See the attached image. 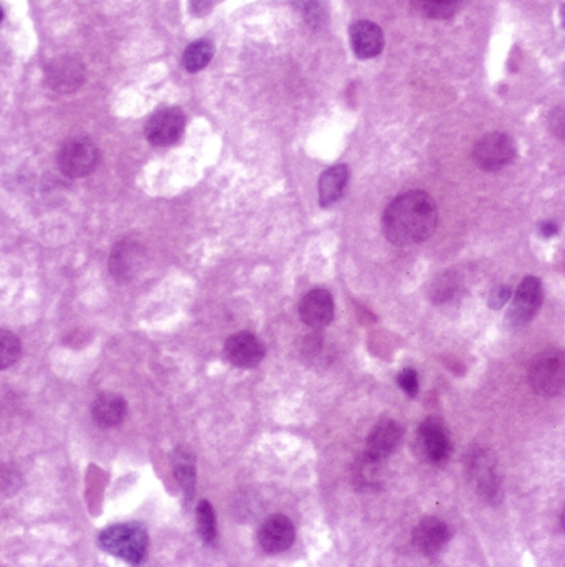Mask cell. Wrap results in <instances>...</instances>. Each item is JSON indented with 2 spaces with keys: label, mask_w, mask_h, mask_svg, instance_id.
I'll use <instances>...</instances> for the list:
<instances>
[{
  "label": "cell",
  "mask_w": 565,
  "mask_h": 567,
  "mask_svg": "<svg viewBox=\"0 0 565 567\" xmlns=\"http://www.w3.org/2000/svg\"><path fill=\"white\" fill-rule=\"evenodd\" d=\"M439 224L435 200L423 191H409L390 202L384 218V234L397 246H409L429 240Z\"/></svg>",
  "instance_id": "cell-1"
},
{
  "label": "cell",
  "mask_w": 565,
  "mask_h": 567,
  "mask_svg": "<svg viewBox=\"0 0 565 567\" xmlns=\"http://www.w3.org/2000/svg\"><path fill=\"white\" fill-rule=\"evenodd\" d=\"M97 544L115 558L139 564L147 556L149 536L146 529L137 523H121L103 529L97 536Z\"/></svg>",
  "instance_id": "cell-2"
},
{
  "label": "cell",
  "mask_w": 565,
  "mask_h": 567,
  "mask_svg": "<svg viewBox=\"0 0 565 567\" xmlns=\"http://www.w3.org/2000/svg\"><path fill=\"white\" fill-rule=\"evenodd\" d=\"M527 382L537 395L556 397L565 391V354L557 349L539 352L527 369Z\"/></svg>",
  "instance_id": "cell-3"
},
{
  "label": "cell",
  "mask_w": 565,
  "mask_h": 567,
  "mask_svg": "<svg viewBox=\"0 0 565 567\" xmlns=\"http://www.w3.org/2000/svg\"><path fill=\"white\" fill-rule=\"evenodd\" d=\"M99 149L89 137H71L60 147L59 167L69 179L87 177L97 169Z\"/></svg>",
  "instance_id": "cell-4"
},
{
  "label": "cell",
  "mask_w": 565,
  "mask_h": 567,
  "mask_svg": "<svg viewBox=\"0 0 565 567\" xmlns=\"http://www.w3.org/2000/svg\"><path fill=\"white\" fill-rule=\"evenodd\" d=\"M415 449L420 459L430 465L447 463L453 447L445 423L437 417H429L421 422L417 432Z\"/></svg>",
  "instance_id": "cell-5"
},
{
  "label": "cell",
  "mask_w": 565,
  "mask_h": 567,
  "mask_svg": "<svg viewBox=\"0 0 565 567\" xmlns=\"http://www.w3.org/2000/svg\"><path fill=\"white\" fill-rule=\"evenodd\" d=\"M87 79V67L77 55H60L50 60L45 67V81L49 88L60 95L79 91Z\"/></svg>",
  "instance_id": "cell-6"
},
{
  "label": "cell",
  "mask_w": 565,
  "mask_h": 567,
  "mask_svg": "<svg viewBox=\"0 0 565 567\" xmlns=\"http://www.w3.org/2000/svg\"><path fill=\"white\" fill-rule=\"evenodd\" d=\"M516 157V143L506 133H489L481 137L473 149L477 167L486 172H496Z\"/></svg>",
  "instance_id": "cell-7"
},
{
  "label": "cell",
  "mask_w": 565,
  "mask_h": 567,
  "mask_svg": "<svg viewBox=\"0 0 565 567\" xmlns=\"http://www.w3.org/2000/svg\"><path fill=\"white\" fill-rule=\"evenodd\" d=\"M146 264L144 246L133 238L119 240L109 255V274L119 284L133 282Z\"/></svg>",
  "instance_id": "cell-8"
},
{
  "label": "cell",
  "mask_w": 565,
  "mask_h": 567,
  "mask_svg": "<svg viewBox=\"0 0 565 567\" xmlns=\"http://www.w3.org/2000/svg\"><path fill=\"white\" fill-rule=\"evenodd\" d=\"M186 129V116L182 109L166 108L159 109L153 116L147 119L146 133L147 141L157 147H166L174 144L182 136Z\"/></svg>",
  "instance_id": "cell-9"
},
{
  "label": "cell",
  "mask_w": 565,
  "mask_h": 567,
  "mask_svg": "<svg viewBox=\"0 0 565 567\" xmlns=\"http://www.w3.org/2000/svg\"><path fill=\"white\" fill-rule=\"evenodd\" d=\"M542 304V284L536 276H527L519 284L514 298L511 302V308L507 311V321L513 328L526 326Z\"/></svg>",
  "instance_id": "cell-10"
},
{
  "label": "cell",
  "mask_w": 565,
  "mask_h": 567,
  "mask_svg": "<svg viewBox=\"0 0 565 567\" xmlns=\"http://www.w3.org/2000/svg\"><path fill=\"white\" fill-rule=\"evenodd\" d=\"M468 469L481 498L487 503H497L501 499L503 487L497 475L495 459L486 451H473L468 461Z\"/></svg>",
  "instance_id": "cell-11"
},
{
  "label": "cell",
  "mask_w": 565,
  "mask_h": 567,
  "mask_svg": "<svg viewBox=\"0 0 565 567\" xmlns=\"http://www.w3.org/2000/svg\"><path fill=\"white\" fill-rule=\"evenodd\" d=\"M225 358L236 367L250 369L264 361V346L255 334L236 333L225 341Z\"/></svg>",
  "instance_id": "cell-12"
},
{
  "label": "cell",
  "mask_w": 565,
  "mask_h": 567,
  "mask_svg": "<svg viewBox=\"0 0 565 567\" xmlns=\"http://www.w3.org/2000/svg\"><path fill=\"white\" fill-rule=\"evenodd\" d=\"M294 538H296L294 526L292 521L282 515H274L272 518L266 519L264 526L258 531L260 548L264 549L266 554H282L288 551L292 548Z\"/></svg>",
  "instance_id": "cell-13"
},
{
  "label": "cell",
  "mask_w": 565,
  "mask_h": 567,
  "mask_svg": "<svg viewBox=\"0 0 565 567\" xmlns=\"http://www.w3.org/2000/svg\"><path fill=\"white\" fill-rule=\"evenodd\" d=\"M402 435H403V431L397 422L392 419L377 422L367 437L364 453L371 459L382 461L397 451L402 442Z\"/></svg>",
  "instance_id": "cell-14"
},
{
  "label": "cell",
  "mask_w": 565,
  "mask_h": 567,
  "mask_svg": "<svg viewBox=\"0 0 565 567\" xmlns=\"http://www.w3.org/2000/svg\"><path fill=\"white\" fill-rule=\"evenodd\" d=\"M300 316L302 323L314 330L328 326L334 318V300L331 293L324 288H316L304 294L300 303Z\"/></svg>",
  "instance_id": "cell-15"
},
{
  "label": "cell",
  "mask_w": 565,
  "mask_h": 567,
  "mask_svg": "<svg viewBox=\"0 0 565 567\" xmlns=\"http://www.w3.org/2000/svg\"><path fill=\"white\" fill-rule=\"evenodd\" d=\"M449 541V529L441 519L425 518L413 529V544L425 556H437Z\"/></svg>",
  "instance_id": "cell-16"
},
{
  "label": "cell",
  "mask_w": 565,
  "mask_h": 567,
  "mask_svg": "<svg viewBox=\"0 0 565 567\" xmlns=\"http://www.w3.org/2000/svg\"><path fill=\"white\" fill-rule=\"evenodd\" d=\"M349 37L354 53L361 60L375 59L384 49V32L369 20L352 23Z\"/></svg>",
  "instance_id": "cell-17"
},
{
  "label": "cell",
  "mask_w": 565,
  "mask_h": 567,
  "mask_svg": "<svg viewBox=\"0 0 565 567\" xmlns=\"http://www.w3.org/2000/svg\"><path fill=\"white\" fill-rule=\"evenodd\" d=\"M91 415H93V421L103 429L116 427L126 419V401L115 392L99 394L91 405Z\"/></svg>",
  "instance_id": "cell-18"
},
{
  "label": "cell",
  "mask_w": 565,
  "mask_h": 567,
  "mask_svg": "<svg viewBox=\"0 0 565 567\" xmlns=\"http://www.w3.org/2000/svg\"><path fill=\"white\" fill-rule=\"evenodd\" d=\"M349 182V169L344 164L329 167L320 179V204L329 207L341 199Z\"/></svg>",
  "instance_id": "cell-19"
},
{
  "label": "cell",
  "mask_w": 565,
  "mask_h": 567,
  "mask_svg": "<svg viewBox=\"0 0 565 567\" xmlns=\"http://www.w3.org/2000/svg\"><path fill=\"white\" fill-rule=\"evenodd\" d=\"M174 473H176L177 479L181 483V487L184 489V495H186V501H190L194 497L195 489V457L192 451L184 449V447H179L174 451Z\"/></svg>",
  "instance_id": "cell-20"
},
{
  "label": "cell",
  "mask_w": 565,
  "mask_h": 567,
  "mask_svg": "<svg viewBox=\"0 0 565 567\" xmlns=\"http://www.w3.org/2000/svg\"><path fill=\"white\" fill-rule=\"evenodd\" d=\"M212 57H214V45L208 40H197L187 47L182 57V63L189 73H197L210 63Z\"/></svg>",
  "instance_id": "cell-21"
},
{
  "label": "cell",
  "mask_w": 565,
  "mask_h": 567,
  "mask_svg": "<svg viewBox=\"0 0 565 567\" xmlns=\"http://www.w3.org/2000/svg\"><path fill=\"white\" fill-rule=\"evenodd\" d=\"M379 460L371 459L362 453L361 459L354 467V479L359 483L361 488H377V483L382 479Z\"/></svg>",
  "instance_id": "cell-22"
},
{
  "label": "cell",
  "mask_w": 565,
  "mask_h": 567,
  "mask_svg": "<svg viewBox=\"0 0 565 567\" xmlns=\"http://www.w3.org/2000/svg\"><path fill=\"white\" fill-rule=\"evenodd\" d=\"M467 0H417L420 10L430 19H451Z\"/></svg>",
  "instance_id": "cell-23"
},
{
  "label": "cell",
  "mask_w": 565,
  "mask_h": 567,
  "mask_svg": "<svg viewBox=\"0 0 565 567\" xmlns=\"http://www.w3.org/2000/svg\"><path fill=\"white\" fill-rule=\"evenodd\" d=\"M197 529L200 539L205 544L214 546L217 541V525H215V513L212 505L208 501H200L197 507Z\"/></svg>",
  "instance_id": "cell-24"
},
{
  "label": "cell",
  "mask_w": 565,
  "mask_h": 567,
  "mask_svg": "<svg viewBox=\"0 0 565 567\" xmlns=\"http://www.w3.org/2000/svg\"><path fill=\"white\" fill-rule=\"evenodd\" d=\"M22 356V342L14 333L0 330V371H5L19 361Z\"/></svg>",
  "instance_id": "cell-25"
},
{
  "label": "cell",
  "mask_w": 565,
  "mask_h": 567,
  "mask_svg": "<svg viewBox=\"0 0 565 567\" xmlns=\"http://www.w3.org/2000/svg\"><path fill=\"white\" fill-rule=\"evenodd\" d=\"M22 488V475L12 465L0 467V498H10Z\"/></svg>",
  "instance_id": "cell-26"
},
{
  "label": "cell",
  "mask_w": 565,
  "mask_h": 567,
  "mask_svg": "<svg viewBox=\"0 0 565 567\" xmlns=\"http://www.w3.org/2000/svg\"><path fill=\"white\" fill-rule=\"evenodd\" d=\"M455 292H457V282L449 274H445V276L440 278L437 284H433L431 296H433L435 302L443 303V302L449 300L455 294Z\"/></svg>",
  "instance_id": "cell-27"
},
{
  "label": "cell",
  "mask_w": 565,
  "mask_h": 567,
  "mask_svg": "<svg viewBox=\"0 0 565 567\" xmlns=\"http://www.w3.org/2000/svg\"><path fill=\"white\" fill-rule=\"evenodd\" d=\"M399 386L407 392L409 397H415L419 394V376L412 367L402 369L399 374Z\"/></svg>",
  "instance_id": "cell-28"
},
{
  "label": "cell",
  "mask_w": 565,
  "mask_h": 567,
  "mask_svg": "<svg viewBox=\"0 0 565 567\" xmlns=\"http://www.w3.org/2000/svg\"><path fill=\"white\" fill-rule=\"evenodd\" d=\"M298 7L301 10L304 19L310 23H318L322 19L321 0H298Z\"/></svg>",
  "instance_id": "cell-29"
},
{
  "label": "cell",
  "mask_w": 565,
  "mask_h": 567,
  "mask_svg": "<svg viewBox=\"0 0 565 567\" xmlns=\"http://www.w3.org/2000/svg\"><path fill=\"white\" fill-rule=\"evenodd\" d=\"M511 300V288L509 286H497L496 290H493L489 294L487 304L493 310H499L501 306H505Z\"/></svg>",
  "instance_id": "cell-30"
},
{
  "label": "cell",
  "mask_w": 565,
  "mask_h": 567,
  "mask_svg": "<svg viewBox=\"0 0 565 567\" xmlns=\"http://www.w3.org/2000/svg\"><path fill=\"white\" fill-rule=\"evenodd\" d=\"M539 232L541 235H544V237H554V235L559 232V227L554 222H542L541 226H539Z\"/></svg>",
  "instance_id": "cell-31"
},
{
  "label": "cell",
  "mask_w": 565,
  "mask_h": 567,
  "mask_svg": "<svg viewBox=\"0 0 565 567\" xmlns=\"http://www.w3.org/2000/svg\"><path fill=\"white\" fill-rule=\"evenodd\" d=\"M2 20H4V9L0 7V23H2Z\"/></svg>",
  "instance_id": "cell-32"
},
{
  "label": "cell",
  "mask_w": 565,
  "mask_h": 567,
  "mask_svg": "<svg viewBox=\"0 0 565 567\" xmlns=\"http://www.w3.org/2000/svg\"><path fill=\"white\" fill-rule=\"evenodd\" d=\"M562 528H564V531H565V508H564V513H562Z\"/></svg>",
  "instance_id": "cell-33"
}]
</instances>
